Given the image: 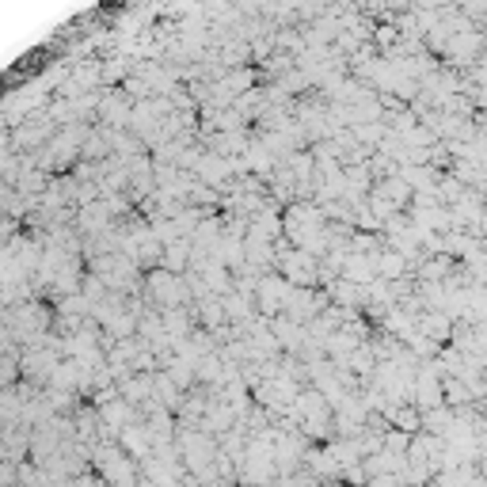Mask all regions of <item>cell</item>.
I'll list each match as a JSON object with an SVG mask.
<instances>
[{
  "mask_svg": "<svg viewBox=\"0 0 487 487\" xmlns=\"http://www.w3.org/2000/svg\"><path fill=\"white\" fill-rule=\"evenodd\" d=\"M419 335L430 339L435 347H442V342L454 339V320L445 313H419Z\"/></svg>",
  "mask_w": 487,
  "mask_h": 487,
  "instance_id": "cell-6",
  "label": "cell"
},
{
  "mask_svg": "<svg viewBox=\"0 0 487 487\" xmlns=\"http://www.w3.org/2000/svg\"><path fill=\"white\" fill-rule=\"evenodd\" d=\"M145 290H149L153 304H160L164 313H172V309H179V304L187 301L191 286H187L183 275H172V270H153V275L145 278Z\"/></svg>",
  "mask_w": 487,
  "mask_h": 487,
  "instance_id": "cell-4",
  "label": "cell"
},
{
  "mask_svg": "<svg viewBox=\"0 0 487 487\" xmlns=\"http://www.w3.org/2000/svg\"><path fill=\"white\" fill-rule=\"evenodd\" d=\"M290 290H294V286L286 282L282 275H267V278H259V286H256V304H259V313H263L267 320H278V316L286 313Z\"/></svg>",
  "mask_w": 487,
  "mask_h": 487,
  "instance_id": "cell-5",
  "label": "cell"
},
{
  "mask_svg": "<svg viewBox=\"0 0 487 487\" xmlns=\"http://www.w3.org/2000/svg\"><path fill=\"white\" fill-rule=\"evenodd\" d=\"M92 275H96L111 294H118V290H130V286L137 282V263L126 259L122 251H111V256H96V259H92Z\"/></svg>",
  "mask_w": 487,
  "mask_h": 487,
  "instance_id": "cell-3",
  "label": "cell"
},
{
  "mask_svg": "<svg viewBox=\"0 0 487 487\" xmlns=\"http://www.w3.org/2000/svg\"><path fill=\"white\" fill-rule=\"evenodd\" d=\"M92 464H96V473L107 480V487H137V464L134 457L126 454L122 445H96L92 449Z\"/></svg>",
  "mask_w": 487,
  "mask_h": 487,
  "instance_id": "cell-1",
  "label": "cell"
},
{
  "mask_svg": "<svg viewBox=\"0 0 487 487\" xmlns=\"http://www.w3.org/2000/svg\"><path fill=\"white\" fill-rule=\"evenodd\" d=\"M58 354L53 351H31L27 358H23V373L27 377H34V381H53V373H58Z\"/></svg>",
  "mask_w": 487,
  "mask_h": 487,
  "instance_id": "cell-7",
  "label": "cell"
},
{
  "mask_svg": "<svg viewBox=\"0 0 487 487\" xmlns=\"http://www.w3.org/2000/svg\"><path fill=\"white\" fill-rule=\"evenodd\" d=\"M275 267H278V275L286 282L297 286V290H313V282L320 275V259L309 256V251H301V248H282Z\"/></svg>",
  "mask_w": 487,
  "mask_h": 487,
  "instance_id": "cell-2",
  "label": "cell"
}]
</instances>
